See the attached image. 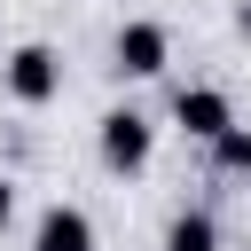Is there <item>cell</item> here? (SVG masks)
<instances>
[{"label": "cell", "instance_id": "obj_1", "mask_svg": "<svg viewBox=\"0 0 251 251\" xmlns=\"http://www.w3.org/2000/svg\"><path fill=\"white\" fill-rule=\"evenodd\" d=\"M94 157H102V173H118V180H133V173H149V157H157V126L126 102V110H102V126H94Z\"/></svg>", "mask_w": 251, "mask_h": 251}, {"label": "cell", "instance_id": "obj_2", "mask_svg": "<svg viewBox=\"0 0 251 251\" xmlns=\"http://www.w3.org/2000/svg\"><path fill=\"white\" fill-rule=\"evenodd\" d=\"M165 63H173V31L149 24V16H126L118 39H110V71L118 78H165Z\"/></svg>", "mask_w": 251, "mask_h": 251}, {"label": "cell", "instance_id": "obj_3", "mask_svg": "<svg viewBox=\"0 0 251 251\" xmlns=\"http://www.w3.org/2000/svg\"><path fill=\"white\" fill-rule=\"evenodd\" d=\"M0 86H8L24 110H39V102H55V94H63V55H55V47H39V39H24V47H8Z\"/></svg>", "mask_w": 251, "mask_h": 251}, {"label": "cell", "instance_id": "obj_4", "mask_svg": "<svg viewBox=\"0 0 251 251\" xmlns=\"http://www.w3.org/2000/svg\"><path fill=\"white\" fill-rule=\"evenodd\" d=\"M173 126H180L188 141H204V149H212V141L235 126V102H227L220 86H180V94H173Z\"/></svg>", "mask_w": 251, "mask_h": 251}, {"label": "cell", "instance_id": "obj_5", "mask_svg": "<svg viewBox=\"0 0 251 251\" xmlns=\"http://www.w3.org/2000/svg\"><path fill=\"white\" fill-rule=\"evenodd\" d=\"M31 251H94V220H86L78 204H47V212H39Z\"/></svg>", "mask_w": 251, "mask_h": 251}, {"label": "cell", "instance_id": "obj_6", "mask_svg": "<svg viewBox=\"0 0 251 251\" xmlns=\"http://www.w3.org/2000/svg\"><path fill=\"white\" fill-rule=\"evenodd\" d=\"M165 251H220V220H212V212H173Z\"/></svg>", "mask_w": 251, "mask_h": 251}, {"label": "cell", "instance_id": "obj_7", "mask_svg": "<svg viewBox=\"0 0 251 251\" xmlns=\"http://www.w3.org/2000/svg\"><path fill=\"white\" fill-rule=\"evenodd\" d=\"M212 157H220V173H251V126H227L212 141Z\"/></svg>", "mask_w": 251, "mask_h": 251}, {"label": "cell", "instance_id": "obj_8", "mask_svg": "<svg viewBox=\"0 0 251 251\" xmlns=\"http://www.w3.org/2000/svg\"><path fill=\"white\" fill-rule=\"evenodd\" d=\"M8 220H16V180L0 173V227H8Z\"/></svg>", "mask_w": 251, "mask_h": 251}, {"label": "cell", "instance_id": "obj_9", "mask_svg": "<svg viewBox=\"0 0 251 251\" xmlns=\"http://www.w3.org/2000/svg\"><path fill=\"white\" fill-rule=\"evenodd\" d=\"M235 31H243V39H251V0H243V8H235Z\"/></svg>", "mask_w": 251, "mask_h": 251}]
</instances>
